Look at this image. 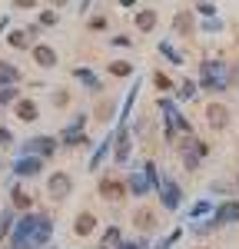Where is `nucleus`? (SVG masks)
I'll use <instances>...</instances> for the list:
<instances>
[{
  "instance_id": "obj_1",
  "label": "nucleus",
  "mask_w": 239,
  "mask_h": 249,
  "mask_svg": "<svg viewBox=\"0 0 239 249\" xmlns=\"http://www.w3.org/2000/svg\"><path fill=\"white\" fill-rule=\"evenodd\" d=\"M199 93H206V96H226V93H233L229 90V60L226 57H203L199 60Z\"/></svg>"
},
{
  "instance_id": "obj_2",
  "label": "nucleus",
  "mask_w": 239,
  "mask_h": 249,
  "mask_svg": "<svg viewBox=\"0 0 239 249\" xmlns=\"http://www.w3.org/2000/svg\"><path fill=\"white\" fill-rule=\"evenodd\" d=\"M209 143L206 140H199L196 133H189V136H179V143H176V153H179V163H183V170L186 173H199V166L206 163V156H209Z\"/></svg>"
},
{
  "instance_id": "obj_3",
  "label": "nucleus",
  "mask_w": 239,
  "mask_h": 249,
  "mask_svg": "<svg viewBox=\"0 0 239 249\" xmlns=\"http://www.w3.org/2000/svg\"><path fill=\"white\" fill-rule=\"evenodd\" d=\"M156 199H159V206H163L166 213H176L179 206H183V199H186V193H183V186H179V183L173 179V176H170V173H159Z\"/></svg>"
},
{
  "instance_id": "obj_4",
  "label": "nucleus",
  "mask_w": 239,
  "mask_h": 249,
  "mask_svg": "<svg viewBox=\"0 0 239 249\" xmlns=\"http://www.w3.org/2000/svg\"><path fill=\"white\" fill-rule=\"evenodd\" d=\"M203 120H206V126H209L213 133H226V130L233 126V110H229L222 100H209V103L203 107Z\"/></svg>"
},
{
  "instance_id": "obj_5",
  "label": "nucleus",
  "mask_w": 239,
  "mask_h": 249,
  "mask_svg": "<svg viewBox=\"0 0 239 249\" xmlns=\"http://www.w3.org/2000/svg\"><path fill=\"white\" fill-rule=\"evenodd\" d=\"M133 130H130V123L123 126V123H117L113 126V163L117 166H126L130 163V156H133Z\"/></svg>"
},
{
  "instance_id": "obj_6",
  "label": "nucleus",
  "mask_w": 239,
  "mask_h": 249,
  "mask_svg": "<svg viewBox=\"0 0 239 249\" xmlns=\"http://www.w3.org/2000/svg\"><path fill=\"white\" fill-rule=\"evenodd\" d=\"M60 143L63 146H90V136H86V113H77L67 126H63V133H60Z\"/></svg>"
},
{
  "instance_id": "obj_7",
  "label": "nucleus",
  "mask_w": 239,
  "mask_h": 249,
  "mask_svg": "<svg viewBox=\"0 0 239 249\" xmlns=\"http://www.w3.org/2000/svg\"><path fill=\"white\" fill-rule=\"evenodd\" d=\"M126 179V193L130 196H137V199H146L153 190V183H150V176H146V170H143V163H137V166H130V173L123 176Z\"/></svg>"
},
{
  "instance_id": "obj_8",
  "label": "nucleus",
  "mask_w": 239,
  "mask_h": 249,
  "mask_svg": "<svg viewBox=\"0 0 239 249\" xmlns=\"http://www.w3.org/2000/svg\"><path fill=\"white\" fill-rule=\"evenodd\" d=\"M209 219L216 223V230H229V226H236V223H239V199H236V196H233V199H219Z\"/></svg>"
},
{
  "instance_id": "obj_9",
  "label": "nucleus",
  "mask_w": 239,
  "mask_h": 249,
  "mask_svg": "<svg viewBox=\"0 0 239 249\" xmlns=\"http://www.w3.org/2000/svg\"><path fill=\"white\" fill-rule=\"evenodd\" d=\"M100 196H103L106 203H120L123 196H130V193H126V179H123V176H113V173H103V176H100Z\"/></svg>"
},
{
  "instance_id": "obj_10",
  "label": "nucleus",
  "mask_w": 239,
  "mask_h": 249,
  "mask_svg": "<svg viewBox=\"0 0 239 249\" xmlns=\"http://www.w3.org/2000/svg\"><path fill=\"white\" fill-rule=\"evenodd\" d=\"M57 136H34V140H27L23 146H20V156H53L57 153Z\"/></svg>"
},
{
  "instance_id": "obj_11",
  "label": "nucleus",
  "mask_w": 239,
  "mask_h": 249,
  "mask_svg": "<svg viewBox=\"0 0 239 249\" xmlns=\"http://www.w3.org/2000/svg\"><path fill=\"white\" fill-rule=\"evenodd\" d=\"M47 193H50L53 199H67V196L73 193V176L63 173V170L50 173V179H47Z\"/></svg>"
},
{
  "instance_id": "obj_12",
  "label": "nucleus",
  "mask_w": 239,
  "mask_h": 249,
  "mask_svg": "<svg viewBox=\"0 0 239 249\" xmlns=\"http://www.w3.org/2000/svg\"><path fill=\"white\" fill-rule=\"evenodd\" d=\"M133 226H137L143 236H150V232H156V226H159V216H156V210H150V206H139L137 213H133Z\"/></svg>"
},
{
  "instance_id": "obj_13",
  "label": "nucleus",
  "mask_w": 239,
  "mask_h": 249,
  "mask_svg": "<svg viewBox=\"0 0 239 249\" xmlns=\"http://www.w3.org/2000/svg\"><path fill=\"white\" fill-rule=\"evenodd\" d=\"M173 34H176V37H193V34H196V17H193V10H179L176 17H173Z\"/></svg>"
},
{
  "instance_id": "obj_14",
  "label": "nucleus",
  "mask_w": 239,
  "mask_h": 249,
  "mask_svg": "<svg viewBox=\"0 0 239 249\" xmlns=\"http://www.w3.org/2000/svg\"><path fill=\"white\" fill-rule=\"evenodd\" d=\"M216 210V199L213 196H203L196 203H189V210H186V223H193V219H206V216H213Z\"/></svg>"
},
{
  "instance_id": "obj_15",
  "label": "nucleus",
  "mask_w": 239,
  "mask_h": 249,
  "mask_svg": "<svg viewBox=\"0 0 239 249\" xmlns=\"http://www.w3.org/2000/svg\"><path fill=\"white\" fill-rule=\"evenodd\" d=\"M206 193H209V196H219V199H233V196H236V183L226 179V176H219V179H209Z\"/></svg>"
},
{
  "instance_id": "obj_16",
  "label": "nucleus",
  "mask_w": 239,
  "mask_h": 249,
  "mask_svg": "<svg viewBox=\"0 0 239 249\" xmlns=\"http://www.w3.org/2000/svg\"><path fill=\"white\" fill-rule=\"evenodd\" d=\"M133 23H137L139 34H153V30H156V23H159V17H156V10H153V7H143V10H137Z\"/></svg>"
},
{
  "instance_id": "obj_17",
  "label": "nucleus",
  "mask_w": 239,
  "mask_h": 249,
  "mask_svg": "<svg viewBox=\"0 0 239 249\" xmlns=\"http://www.w3.org/2000/svg\"><path fill=\"white\" fill-rule=\"evenodd\" d=\"M73 80H80L90 93H100V90H103V80H100L90 67H73Z\"/></svg>"
},
{
  "instance_id": "obj_18",
  "label": "nucleus",
  "mask_w": 239,
  "mask_h": 249,
  "mask_svg": "<svg viewBox=\"0 0 239 249\" xmlns=\"http://www.w3.org/2000/svg\"><path fill=\"white\" fill-rule=\"evenodd\" d=\"M173 96H176V103H193V100H196L199 96V83L196 80H179L176 83V90H173Z\"/></svg>"
},
{
  "instance_id": "obj_19",
  "label": "nucleus",
  "mask_w": 239,
  "mask_h": 249,
  "mask_svg": "<svg viewBox=\"0 0 239 249\" xmlns=\"http://www.w3.org/2000/svg\"><path fill=\"white\" fill-rule=\"evenodd\" d=\"M40 170H43V160L40 156H20L17 163H14V173L17 176H37Z\"/></svg>"
},
{
  "instance_id": "obj_20",
  "label": "nucleus",
  "mask_w": 239,
  "mask_h": 249,
  "mask_svg": "<svg viewBox=\"0 0 239 249\" xmlns=\"http://www.w3.org/2000/svg\"><path fill=\"white\" fill-rule=\"evenodd\" d=\"M159 57L166 60V63H170V67H183V63H186V57H183V50H176V47H173V40H159Z\"/></svg>"
},
{
  "instance_id": "obj_21",
  "label": "nucleus",
  "mask_w": 239,
  "mask_h": 249,
  "mask_svg": "<svg viewBox=\"0 0 239 249\" xmlns=\"http://www.w3.org/2000/svg\"><path fill=\"white\" fill-rule=\"evenodd\" d=\"M222 30H226V20L222 17H206L196 23V34H203V37H219Z\"/></svg>"
},
{
  "instance_id": "obj_22",
  "label": "nucleus",
  "mask_w": 239,
  "mask_h": 249,
  "mask_svg": "<svg viewBox=\"0 0 239 249\" xmlns=\"http://www.w3.org/2000/svg\"><path fill=\"white\" fill-rule=\"evenodd\" d=\"M73 232H77V236H93V232H97V216H93V213H80L77 223H73Z\"/></svg>"
},
{
  "instance_id": "obj_23",
  "label": "nucleus",
  "mask_w": 239,
  "mask_h": 249,
  "mask_svg": "<svg viewBox=\"0 0 239 249\" xmlns=\"http://www.w3.org/2000/svg\"><path fill=\"white\" fill-rule=\"evenodd\" d=\"M137 96H139V80H137V87H133V90L126 93V100H123V107H120V120H117V123H123V126L130 123V116H133V107H137Z\"/></svg>"
},
{
  "instance_id": "obj_24",
  "label": "nucleus",
  "mask_w": 239,
  "mask_h": 249,
  "mask_svg": "<svg viewBox=\"0 0 239 249\" xmlns=\"http://www.w3.org/2000/svg\"><path fill=\"white\" fill-rule=\"evenodd\" d=\"M106 73H110V77L126 80V77H133V73H137V67H133L130 60H110V63H106Z\"/></svg>"
},
{
  "instance_id": "obj_25",
  "label": "nucleus",
  "mask_w": 239,
  "mask_h": 249,
  "mask_svg": "<svg viewBox=\"0 0 239 249\" xmlns=\"http://www.w3.org/2000/svg\"><path fill=\"white\" fill-rule=\"evenodd\" d=\"M213 232H219L216 230V223L206 216V219H193L189 223V236H196V239H206V236H213Z\"/></svg>"
},
{
  "instance_id": "obj_26",
  "label": "nucleus",
  "mask_w": 239,
  "mask_h": 249,
  "mask_svg": "<svg viewBox=\"0 0 239 249\" xmlns=\"http://www.w3.org/2000/svg\"><path fill=\"white\" fill-rule=\"evenodd\" d=\"M34 60H37L43 70H50V67H57V50H53V47H43V43H40V47H34Z\"/></svg>"
},
{
  "instance_id": "obj_27",
  "label": "nucleus",
  "mask_w": 239,
  "mask_h": 249,
  "mask_svg": "<svg viewBox=\"0 0 239 249\" xmlns=\"http://www.w3.org/2000/svg\"><path fill=\"white\" fill-rule=\"evenodd\" d=\"M153 87L159 90V96H170L176 90V80L170 77V73H163V70H156V73H153Z\"/></svg>"
},
{
  "instance_id": "obj_28",
  "label": "nucleus",
  "mask_w": 239,
  "mask_h": 249,
  "mask_svg": "<svg viewBox=\"0 0 239 249\" xmlns=\"http://www.w3.org/2000/svg\"><path fill=\"white\" fill-rule=\"evenodd\" d=\"M17 113H20V120L34 123V120L40 116V110H37V103H34V100H17Z\"/></svg>"
},
{
  "instance_id": "obj_29",
  "label": "nucleus",
  "mask_w": 239,
  "mask_h": 249,
  "mask_svg": "<svg viewBox=\"0 0 239 249\" xmlns=\"http://www.w3.org/2000/svg\"><path fill=\"white\" fill-rule=\"evenodd\" d=\"M120 239H123V232H120V226H117V223H110V226L103 230V243H100V246H110V249H117V243H120Z\"/></svg>"
},
{
  "instance_id": "obj_30",
  "label": "nucleus",
  "mask_w": 239,
  "mask_h": 249,
  "mask_svg": "<svg viewBox=\"0 0 239 249\" xmlns=\"http://www.w3.org/2000/svg\"><path fill=\"white\" fill-rule=\"evenodd\" d=\"M179 239H183V226H176V230H170V232H166V236H163V239H159V243H156L153 249H173V246L179 243Z\"/></svg>"
},
{
  "instance_id": "obj_31",
  "label": "nucleus",
  "mask_w": 239,
  "mask_h": 249,
  "mask_svg": "<svg viewBox=\"0 0 239 249\" xmlns=\"http://www.w3.org/2000/svg\"><path fill=\"white\" fill-rule=\"evenodd\" d=\"M196 14H199V20L219 17V10H216V3H213V0H199V3H196Z\"/></svg>"
},
{
  "instance_id": "obj_32",
  "label": "nucleus",
  "mask_w": 239,
  "mask_h": 249,
  "mask_svg": "<svg viewBox=\"0 0 239 249\" xmlns=\"http://www.w3.org/2000/svg\"><path fill=\"white\" fill-rule=\"evenodd\" d=\"M117 249H150V243H146V236L143 239H120Z\"/></svg>"
},
{
  "instance_id": "obj_33",
  "label": "nucleus",
  "mask_w": 239,
  "mask_h": 249,
  "mask_svg": "<svg viewBox=\"0 0 239 249\" xmlns=\"http://www.w3.org/2000/svg\"><path fill=\"white\" fill-rule=\"evenodd\" d=\"M229 90H239V57L229 60Z\"/></svg>"
},
{
  "instance_id": "obj_34",
  "label": "nucleus",
  "mask_w": 239,
  "mask_h": 249,
  "mask_svg": "<svg viewBox=\"0 0 239 249\" xmlns=\"http://www.w3.org/2000/svg\"><path fill=\"white\" fill-rule=\"evenodd\" d=\"M7 40H10V47H20V50H23V47H30V40H27V34H23V30H14Z\"/></svg>"
},
{
  "instance_id": "obj_35",
  "label": "nucleus",
  "mask_w": 239,
  "mask_h": 249,
  "mask_svg": "<svg viewBox=\"0 0 239 249\" xmlns=\"http://www.w3.org/2000/svg\"><path fill=\"white\" fill-rule=\"evenodd\" d=\"M110 116H113V103H110V100H103V103H100V110H97V120H110Z\"/></svg>"
},
{
  "instance_id": "obj_36",
  "label": "nucleus",
  "mask_w": 239,
  "mask_h": 249,
  "mask_svg": "<svg viewBox=\"0 0 239 249\" xmlns=\"http://www.w3.org/2000/svg\"><path fill=\"white\" fill-rule=\"evenodd\" d=\"M14 206H23V210L30 206V196H27V193L20 190V186H17V190H14Z\"/></svg>"
},
{
  "instance_id": "obj_37",
  "label": "nucleus",
  "mask_w": 239,
  "mask_h": 249,
  "mask_svg": "<svg viewBox=\"0 0 239 249\" xmlns=\"http://www.w3.org/2000/svg\"><path fill=\"white\" fill-rule=\"evenodd\" d=\"M113 47H133V37H126V34H117V37H110Z\"/></svg>"
},
{
  "instance_id": "obj_38",
  "label": "nucleus",
  "mask_w": 239,
  "mask_h": 249,
  "mask_svg": "<svg viewBox=\"0 0 239 249\" xmlns=\"http://www.w3.org/2000/svg\"><path fill=\"white\" fill-rule=\"evenodd\" d=\"M67 103H70V93H67V90L53 93V107H67Z\"/></svg>"
},
{
  "instance_id": "obj_39",
  "label": "nucleus",
  "mask_w": 239,
  "mask_h": 249,
  "mask_svg": "<svg viewBox=\"0 0 239 249\" xmlns=\"http://www.w3.org/2000/svg\"><path fill=\"white\" fill-rule=\"evenodd\" d=\"M90 30H106V17H90Z\"/></svg>"
},
{
  "instance_id": "obj_40",
  "label": "nucleus",
  "mask_w": 239,
  "mask_h": 249,
  "mask_svg": "<svg viewBox=\"0 0 239 249\" xmlns=\"http://www.w3.org/2000/svg\"><path fill=\"white\" fill-rule=\"evenodd\" d=\"M40 23H43V27H53V23H57V14H50V10L40 14Z\"/></svg>"
},
{
  "instance_id": "obj_41",
  "label": "nucleus",
  "mask_w": 239,
  "mask_h": 249,
  "mask_svg": "<svg viewBox=\"0 0 239 249\" xmlns=\"http://www.w3.org/2000/svg\"><path fill=\"white\" fill-rule=\"evenodd\" d=\"M10 140H14V136H10V130H0V146H7Z\"/></svg>"
},
{
  "instance_id": "obj_42",
  "label": "nucleus",
  "mask_w": 239,
  "mask_h": 249,
  "mask_svg": "<svg viewBox=\"0 0 239 249\" xmlns=\"http://www.w3.org/2000/svg\"><path fill=\"white\" fill-rule=\"evenodd\" d=\"M17 7H37V0H14Z\"/></svg>"
},
{
  "instance_id": "obj_43",
  "label": "nucleus",
  "mask_w": 239,
  "mask_h": 249,
  "mask_svg": "<svg viewBox=\"0 0 239 249\" xmlns=\"http://www.w3.org/2000/svg\"><path fill=\"white\" fill-rule=\"evenodd\" d=\"M139 0H123V7H137Z\"/></svg>"
},
{
  "instance_id": "obj_44",
  "label": "nucleus",
  "mask_w": 239,
  "mask_h": 249,
  "mask_svg": "<svg viewBox=\"0 0 239 249\" xmlns=\"http://www.w3.org/2000/svg\"><path fill=\"white\" fill-rule=\"evenodd\" d=\"M233 183H236V196H239V173H236V176H233Z\"/></svg>"
},
{
  "instance_id": "obj_45",
  "label": "nucleus",
  "mask_w": 239,
  "mask_h": 249,
  "mask_svg": "<svg viewBox=\"0 0 239 249\" xmlns=\"http://www.w3.org/2000/svg\"><path fill=\"white\" fill-rule=\"evenodd\" d=\"M196 249H213V246H196Z\"/></svg>"
},
{
  "instance_id": "obj_46",
  "label": "nucleus",
  "mask_w": 239,
  "mask_h": 249,
  "mask_svg": "<svg viewBox=\"0 0 239 249\" xmlns=\"http://www.w3.org/2000/svg\"><path fill=\"white\" fill-rule=\"evenodd\" d=\"M97 249H110V246H97Z\"/></svg>"
}]
</instances>
